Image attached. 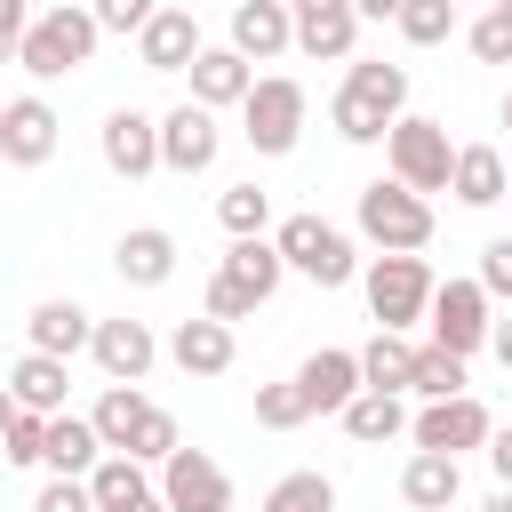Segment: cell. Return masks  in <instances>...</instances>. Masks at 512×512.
I'll return each mask as SVG.
<instances>
[{
	"instance_id": "cell-36",
	"label": "cell",
	"mask_w": 512,
	"mask_h": 512,
	"mask_svg": "<svg viewBox=\"0 0 512 512\" xmlns=\"http://www.w3.org/2000/svg\"><path fill=\"white\" fill-rule=\"evenodd\" d=\"M304 416H312V400H304L296 376H288V384H256V424H264V432H296Z\"/></svg>"
},
{
	"instance_id": "cell-19",
	"label": "cell",
	"mask_w": 512,
	"mask_h": 512,
	"mask_svg": "<svg viewBox=\"0 0 512 512\" xmlns=\"http://www.w3.org/2000/svg\"><path fill=\"white\" fill-rule=\"evenodd\" d=\"M232 48H240L248 64H272V56H288V48H296L288 0H240V8H232Z\"/></svg>"
},
{
	"instance_id": "cell-43",
	"label": "cell",
	"mask_w": 512,
	"mask_h": 512,
	"mask_svg": "<svg viewBox=\"0 0 512 512\" xmlns=\"http://www.w3.org/2000/svg\"><path fill=\"white\" fill-rule=\"evenodd\" d=\"M152 8H160V0H88V16H96L104 32H144Z\"/></svg>"
},
{
	"instance_id": "cell-23",
	"label": "cell",
	"mask_w": 512,
	"mask_h": 512,
	"mask_svg": "<svg viewBox=\"0 0 512 512\" xmlns=\"http://www.w3.org/2000/svg\"><path fill=\"white\" fill-rule=\"evenodd\" d=\"M296 384H304L312 416H336V408L360 392V352H344V344H320V352L296 368Z\"/></svg>"
},
{
	"instance_id": "cell-55",
	"label": "cell",
	"mask_w": 512,
	"mask_h": 512,
	"mask_svg": "<svg viewBox=\"0 0 512 512\" xmlns=\"http://www.w3.org/2000/svg\"><path fill=\"white\" fill-rule=\"evenodd\" d=\"M456 8H472V0H456Z\"/></svg>"
},
{
	"instance_id": "cell-14",
	"label": "cell",
	"mask_w": 512,
	"mask_h": 512,
	"mask_svg": "<svg viewBox=\"0 0 512 512\" xmlns=\"http://www.w3.org/2000/svg\"><path fill=\"white\" fill-rule=\"evenodd\" d=\"M200 48H208V40H200V16H192V8H176V0H160V8L144 16V32H136L144 72H184Z\"/></svg>"
},
{
	"instance_id": "cell-16",
	"label": "cell",
	"mask_w": 512,
	"mask_h": 512,
	"mask_svg": "<svg viewBox=\"0 0 512 512\" xmlns=\"http://www.w3.org/2000/svg\"><path fill=\"white\" fill-rule=\"evenodd\" d=\"M184 72H192V104H208V112H240V96L256 88V64H248L232 40H224V48H200Z\"/></svg>"
},
{
	"instance_id": "cell-27",
	"label": "cell",
	"mask_w": 512,
	"mask_h": 512,
	"mask_svg": "<svg viewBox=\"0 0 512 512\" xmlns=\"http://www.w3.org/2000/svg\"><path fill=\"white\" fill-rule=\"evenodd\" d=\"M336 424H344L360 448H384V440L408 432V408H400V392H368V384H360V392L336 408Z\"/></svg>"
},
{
	"instance_id": "cell-7",
	"label": "cell",
	"mask_w": 512,
	"mask_h": 512,
	"mask_svg": "<svg viewBox=\"0 0 512 512\" xmlns=\"http://www.w3.org/2000/svg\"><path fill=\"white\" fill-rule=\"evenodd\" d=\"M424 320H432V344H440V352L472 360V352L488 344V320H496V304H488V288H480V280H432V304H424Z\"/></svg>"
},
{
	"instance_id": "cell-24",
	"label": "cell",
	"mask_w": 512,
	"mask_h": 512,
	"mask_svg": "<svg viewBox=\"0 0 512 512\" xmlns=\"http://www.w3.org/2000/svg\"><path fill=\"white\" fill-rule=\"evenodd\" d=\"M400 496H408L416 512H448V504L464 496V464L440 456V448H416V456L400 464Z\"/></svg>"
},
{
	"instance_id": "cell-1",
	"label": "cell",
	"mask_w": 512,
	"mask_h": 512,
	"mask_svg": "<svg viewBox=\"0 0 512 512\" xmlns=\"http://www.w3.org/2000/svg\"><path fill=\"white\" fill-rule=\"evenodd\" d=\"M96 40H104V24L88 16V0H56V8H32L24 40H16V64L32 80H64L96 56Z\"/></svg>"
},
{
	"instance_id": "cell-26",
	"label": "cell",
	"mask_w": 512,
	"mask_h": 512,
	"mask_svg": "<svg viewBox=\"0 0 512 512\" xmlns=\"http://www.w3.org/2000/svg\"><path fill=\"white\" fill-rule=\"evenodd\" d=\"M8 392H16V408L56 416V408H64V392H72V360H56V352H24V360L8 368Z\"/></svg>"
},
{
	"instance_id": "cell-40",
	"label": "cell",
	"mask_w": 512,
	"mask_h": 512,
	"mask_svg": "<svg viewBox=\"0 0 512 512\" xmlns=\"http://www.w3.org/2000/svg\"><path fill=\"white\" fill-rule=\"evenodd\" d=\"M480 288H488V304H512V232H496L488 248H480V272H472Z\"/></svg>"
},
{
	"instance_id": "cell-34",
	"label": "cell",
	"mask_w": 512,
	"mask_h": 512,
	"mask_svg": "<svg viewBox=\"0 0 512 512\" xmlns=\"http://www.w3.org/2000/svg\"><path fill=\"white\" fill-rule=\"evenodd\" d=\"M216 224H224L232 240H248V232H264V224H272V192H264V184H232V192L216 200Z\"/></svg>"
},
{
	"instance_id": "cell-12",
	"label": "cell",
	"mask_w": 512,
	"mask_h": 512,
	"mask_svg": "<svg viewBox=\"0 0 512 512\" xmlns=\"http://www.w3.org/2000/svg\"><path fill=\"white\" fill-rule=\"evenodd\" d=\"M288 24H296V48L312 64H344L360 48V16L352 0H288Z\"/></svg>"
},
{
	"instance_id": "cell-48",
	"label": "cell",
	"mask_w": 512,
	"mask_h": 512,
	"mask_svg": "<svg viewBox=\"0 0 512 512\" xmlns=\"http://www.w3.org/2000/svg\"><path fill=\"white\" fill-rule=\"evenodd\" d=\"M488 352H496V360L512 368V320H488Z\"/></svg>"
},
{
	"instance_id": "cell-11",
	"label": "cell",
	"mask_w": 512,
	"mask_h": 512,
	"mask_svg": "<svg viewBox=\"0 0 512 512\" xmlns=\"http://www.w3.org/2000/svg\"><path fill=\"white\" fill-rule=\"evenodd\" d=\"M56 136H64V120H56L48 96H8L0 104V160L8 168H40L56 152Z\"/></svg>"
},
{
	"instance_id": "cell-28",
	"label": "cell",
	"mask_w": 512,
	"mask_h": 512,
	"mask_svg": "<svg viewBox=\"0 0 512 512\" xmlns=\"http://www.w3.org/2000/svg\"><path fill=\"white\" fill-rule=\"evenodd\" d=\"M96 456H104L96 424H88V416H72V408H56V416H48V440H40V464H48V472L88 480V464H96Z\"/></svg>"
},
{
	"instance_id": "cell-17",
	"label": "cell",
	"mask_w": 512,
	"mask_h": 512,
	"mask_svg": "<svg viewBox=\"0 0 512 512\" xmlns=\"http://www.w3.org/2000/svg\"><path fill=\"white\" fill-rule=\"evenodd\" d=\"M112 272H120L128 288H168V280H176V232H160V224H128L120 248H112Z\"/></svg>"
},
{
	"instance_id": "cell-30",
	"label": "cell",
	"mask_w": 512,
	"mask_h": 512,
	"mask_svg": "<svg viewBox=\"0 0 512 512\" xmlns=\"http://www.w3.org/2000/svg\"><path fill=\"white\" fill-rule=\"evenodd\" d=\"M408 368H416V344H408L400 328H376V336L360 344V384H368V392H408Z\"/></svg>"
},
{
	"instance_id": "cell-32",
	"label": "cell",
	"mask_w": 512,
	"mask_h": 512,
	"mask_svg": "<svg viewBox=\"0 0 512 512\" xmlns=\"http://www.w3.org/2000/svg\"><path fill=\"white\" fill-rule=\"evenodd\" d=\"M256 512H336V480L328 472H280Z\"/></svg>"
},
{
	"instance_id": "cell-50",
	"label": "cell",
	"mask_w": 512,
	"mask_h": 512,
	"mask_svg": "<svg viewBox=\"0 0 512 512\" xmlns=\"http://www.w3.org/2000/svg\"><path fill=\"white\" fill-rule=\"evenodd\" d=\"M120 512H168V504H160V488H152V496H136V504H120Z\"/></svg>"
},
{
	"instance_id": "cell-3",
	"label": "cell",
	"mask_w": 512,
	"mask_h": 512,
	"mask_svg": "<svg viewBox=\"0 0 512 512\" xmlns=\"http://www.w3.org/2000/svg\"><path fill=\"white\" fill-rule=\"evenodd\" d=\"M352 224H360V240H368V248H408V256H424V248H432V200H424V192H408L400 176L360 184Z\"/></svg>"
},
{
	"instance_id": "cell-10",
	"label": "cell",
	"mask_w": 512,
	"mask_h": 512,
	"mask_svg": "<svg viewBox=\"0 0 512 512\" xmlns=\"http://www.w3.org/2000/svg\"><path fill=\"white\" fill-rule=\"evenodd\" d=\"M96 152H104V168H112V176L144 184V176L160 168V120H152V112H136V104H120V112H104V128H96Z\"/></svg>"
},
{
	"instance_id": "cell-21",
	"label": "cell",
	"mask_w": 512,
	"mask_h": 512,
	"mask_svg": "<svg viewBox=\"0 0 512 512\" xmlns=\"http://www.w3.org/2000/svg\"><path fill=\"white\" fill-rule=\"evenodd\" d=\"M448 192H456L464 208H496V200L512 192L504 152H496V144H456V160H448Z\"/></svg>"
},
{
	"instance_id": "cell-44",
	"label": "cell",
	"mask_w": 512,
	"mask_h": 512,
	"mask_svg": "<svg viewBox=\"0 0 512 512\" xmlns=\"http://www.w3.org/2000/svg\"><path fill=\"white\" fill-rule=\"evenodd\" d=\"M248 312H256V304H248V296L216 272V280H208V320H248Z\"/></svg>"
},
{
	"instance_id": "cell-20",
	"label": "cell",
	"mask_w": 512,
	"mask_h": 512,
	"mask_svg": "<svg viewBox=\"0 0 512 512\" xmlns=\"http://www.w3.org/2000/svg\"><path fill=\"white\" fill-rule=\"evenodd\" d=\"M344 96H352V104H368L376 120H400V112H408V64L344 56Z\"/></svg>"
},
{
	"instance_id": "cell-4",
	"label": "cell",
	"mask_w": 512,
	"mask_h": 512,
	"mask_svg": "<svg viewBox=\"0 0 512 512\" xmlns=\"http://www.w3.org/2000/svg\"><path fill=\"white\" fill-rule=\"evenodd\" d=\"M304 112H312L304 80H288V72H256V88L240 96V136H248L264 160H288L296 136H304Z\"/></svg>"
},
{
	"instance_id": "cell-42",
	"label": "cell",
	"mask_w": 512,
	"mask_h": 512,
	"mask_svg": "<svg viewBox=\"0 0 512 512\" xmlns=\"http://www.w3.org/2000/svg\"><path fill=\"white\" fill-rule=\"evenodd\" d=\"M32 512H96V496H88V480H72V472H56L40 496H32Z\"/></svg>"
},
{
	"instance_id": "cell-57",
	"label": "cell",
	"mask_w": 512,
	"mask_h": 512,
	"mask_svg": "<svg viewBox=\"0 0 512 512\" xmlns=\"http://www.w3.org/2000/svg\"><path fill=\"white\" fill-rule=\"evenodd\" d=\"M504 200H512V192H504Z\"/></svg>"
},
{
	"instance_id": "cell-13",
	"label": "cell",
	"mask_w": 512,
	"mask_h": 512,
	"mask_svg": "<svg viewBox=\"0 0 512 512\" xmlns=\"http://www.w3.org/2000/svg\"><path fill=\"white\" fill-rule=\"evenodd\" d=\"M488 408L472 400V392H448V400H424V416L408 424L416 432V448H440V456H464V448H480L488 440Z\"/></svg>"
},
{
	"instance_id": "cell-9",
	"label": "cell",
	"mask_w": 512,
	"mask_h": 512,
	"mask_svg": "<svg viewBox=\"0 0 512 512\" xmlns=\"http://www.w3.org/2000/svg\"><path fill=\"white\" fill-rule=\"evenodd\" d=\"M216 152H224V128H216L208 104L160 112V168H168V176H200V168H216Z\"/></svg>"
},
{
	"instance_id": "cell-31",
	"label": "cell",
	"mask_w": 512,
	"mask_h": 512,
	"mask_svg": "<svg viewBox=\"0 0 512 512\" xmlns=\"http://www.w3.org/2000/svg\"><path fill=\"white\" fill-rule=\"evenodd\" d=\"M144 416H152V400H144L136 384H104V400L88 408V424H96V440H104V448H128V440L144 432Z\"/></svg>"
},
{
	"instance_id": "cell-53",
	"label": "cell",
	"mask_w": 512,
	"mask_h": 512,
	"mask_svg": "<svg viewBox=\"0 0 512 512\" xmlns=\"http://www.w3.org/2000/svg\"><path fill=\"white\" fill-rule=\"evenodd\" d=\"M32 8H56V0H32Z\"/></svg>"
},
{
	"instance_id": "cell-29",
	"label": "cell",
	"mask_w": 512,
	"mask_h": 512,
	"mask_svg": "<svg viewBox=\"0 0 512 512\" xmlns=\"http://www.w3.org/2000/svg\"><path fill=\"white\" fill-rule=\"evenodd\" d=\"M88 496H96V512H120V504L152 496V464H136L128 448H104V456L88 464Z\"/></svg>"
},
{
	"instance_id": "cell-15",
	"label": "cell",
	"mask_w": 512,
	"mask_h": 512,
	"mask_svg": "<svg viewBox=\"0 0 512 512\" xmlns=\"http://www.w3.org/2000/svg\"><path fill=\"white\" fill-rule=\"evenodd\" d=\"M88 360H96L112 384H144V376H152V360H160V336H152L144 320H96Z\"/></svg>"
},
{
	"instance_id": "cell-47",
	"label": "cell",
	"mask_w": 512,
	"mask_h": 512,
	"mask_svg": "<svg viewBox=\"0 0 512 512\" xmlns=\"http://www.w3.org/2000/svg\"><path fill=\"white\" fill-rule=\"evenodd\" d=\"M352 16H360V24H392V16H400V0H352Z\"/></svg>"
},
{
	"instance_id": "cell-25",
	"label": "cell",
	"mask_w": 512,
	"mask_h": 512,
	"mask_svg": "<svg viewBox=\"0 0 512 512\" xmlns=\"http://www.w3.org/2000/svg\"><path fill=\"white\" fill-rule=\"evenodd\" d=\"M32 352H56V360H72V352H88V336H96V320L72 304V296H48V304H32Z\"/></svg>"
},
{
	"instance_id": "cell-46",
	"label": "cell",
	"mask_w": 512,
	"mask_h": 512,
	"mask_svg": "<svg viewBox=\"0 0 512 512\" xmlns=\"http://www.w3.org/2000/svg\"><path fill=\"white\" fill-rule=\"evenodd\" d=\"M480 448H488V472L512 488V424H488V440H480Z\"/></svg>"
},
{
	"instance_id": "cell-45",
	"label": "cell",
	"mask_w": 512,
	"mask_h": 512,
	"mask_svg": "<svg viewBox=\"0 0 512 512\" xmlns=\"http://www.w3.org/2000/svg\"><path fill=\"white\" fill-rule=\"evenodd\" d=\"M24 24H32V0H0V64L16 56V40H24Z\"/></svg>"
},
{
	"instance_id": "cell-5",
	"label": "cell",
	"mask_w": 512,
	"mask_h": 512,
	"mask_svg": "<svg viewBox=\"0 0 512 512\" xmlns=\"http://www.w3.org/2000/svg\"><path fill=\"white\" fill-rule=\"evenodd\" d=\"M360 288H368L376 328H400V336H408V328L424 320V304H432V264L408 256V248H384V256L360 264Z\"/></svg>"
},
{
	"instance_id": "cell-41",
	"label": "cell",
	"mask_w": 512,
	"mask_h": 512,
	"mask_svg": "<svg viewBox=\"0 0 512 512\" xmlns=\"http://www.w3.org/2000/svg\"><path fill=\"white\" fill-rule=\"evenodd\" d=\"M176 440H184V432H176V416H168V408L152 400V416H144V432L128 440V456H136V464H160V456H168Z\"/></svg>"
},
{
	"instance_id": "cell-56",
	"label": "cell",
	"mask_w": 512,
	"mask_h": 512,
	"mask_svg": "<svg viewBox=\"0 0 512 512\" xmlns=\"http://www.w3.org/2000/svg\"><path fill=\"white\" fill-rule=\"evenodd\" d=\"M176 8H192V0H176Z\"/></svg>"
},
{
	"instance_id": "cell-2",
	"label": "cell",
	"mask_w": 512,
	"mask_h": 512,
	"mask_svg": "<svg viewBox=\"0 0 512 512\" xmlns=\"http://www.w3.org/2000/svg\"><path fill=\"white\" fill-rule=\"evenodd\" d=\"M272 248H280V264L304 272L312 288H344V280H360V248H352V232L328 224V216H312V208L280 216V224H272Z\"/></svg>"
},
{
	"instance_id": "cell-39",
	"label": "cell",
	"mask_w": 512,
	"mask_h": 512,
	"mask_svg": "<svg viewBox=\"0 0 512 512\" xmlns=\"http://www.w3.org/2000/svg\"><path fill=\"white\" fill-rule=\"evenodd\" d=\"M472 56L480 64H512V16L504 8H480L472 16Z\"/></svg>"
},
{
	"instance_id": "cell-51",
	"label": "cell",
	"mask_w": 512,
	"mask_h": 512,
	"mask_svg": "<svg viewBox=\"0 0 512 512\" xmlns=\"http://www.w3.org/2000/svg\"><path fill=\"white\" fill-rule=\"evenodd\" d=\"M480 512H512V488H496V496H488V504H480Z\"/></svg>"
},
{
	"instance_id": "cell-54",
	"label": "cell",
	"mask_w": 512,
	"mask_h": 512,
	"mask_svg": "<svg viewBox=\"0 0 512 512\" xmlns=\"http://www.w3.org/2000/svg\"><path fill=\"white\" fill-rule=\"evenodd\" d=\"M496 8H504V16H512V0H496Z\"/></svg>"
},
{
	"instance_id": "cell-52",
	"label": "cell",
	"mask_w": 512,
	"mask_h": 512,
	"mask_svg": "<svg viewBox=\"0 0 512 512\" xmlns=\"http://www.w3.org/2000/svg\"><path fill=\"white\" fill-rule=\"evenodd\" d=\"M504 128H512V96H504Z\"/></svg>"
},
{
	"instance_id": "cell-33",
	"label": "cell",
	"mask_w": 512,
	"mask_h": 512,
	"mask_svg": "<svg viewBox=\"0 0 512 512\" xmlns=\"http://www.w3.org/2000/svg\"><path fill=\"white\" fill-rule=\"evenodd\" d=\"M456 16H464L456 0H400V16H392V24H400V40H408V48H440V40L456 32Z\"/></svg>"
},
{
	"instance_id": "cell-38",
	"label": "cell",
	"mask_w": 512,
	"mask_h": 512,
	"mask_svg": "<svg viewBox=\"0 0 512 512\" xmlns=\"http://www.w3.org/2000/svg\"><path fill=\"white\" fill-rule=\"evenodd\" d=\"M40 440H48V416L40 408H16V424L0 432V456L8 464H40Z\"/></svg>"
},
{
	"instance_id": "cell-18",
	"label": "cell",
	"mask_w": 512,
	"mask_h": 512,
	"mask_svg": "<svg viewBox=\"0 0 512 512\" xmlns=\"http://www.w3.org/2000/svg\"><path fill=\"white\" fill-rule=\"evenodd\" d=\"M168 360L184 368V376H224L232 360H240V344H232V320H176V336H168Z\"/></svg>"
},
{
	"instance_id": "cell-49",
	"label": "cell",
	"mask_w": 512,
	"mask_h": 512,
	"mask_svg": "<svg viewBox=\"0 0 512 512\" xmlns=\"http://www.w3.org/2000/svg\"><path fill=\"white\" fill-rule=\"evenodd\" d=\"M8 424H16V392L0 384V432H8Z\"/></svg>"
},
{
	"instance_id": "cell-37",
	"label": "cell",
	"mask_w": 512,
	"mask_h": 512,
	"mask_svg": "<svg viewBox=\"0 0 512 512\" xmlns=\"http://www.w3.org/2000/svg\"><path fill=\"white\" fill-rule=\"evenodd\" d=\"M328 120H336V136H344V144H384V128H392V120H376L368 104H352L344 88L328 96Z\"/></svg>"
},
{
	"instance_id": "cell-35",
	"label": "cell",
	"mask_w": 512,
	"mask_h": 512,
	"mask_svg": "<svg viewBox=\"0 0 512 512\" xmlns=\"http://www.w3.org/2000/svg\"><path fill=\"white\" fill-rule=\"evenodd\" d=\"M408 392H424V400H448V392H464V360H456V352H440V344H416Z\"/></svg>"
},
{
	"instance_id": "cell-8",
	"label": "cell",
	"mask_w": 512,
	"mask_h": 512,
	"mask_svg": "<svg viewBox=\"0 0 512 512\" xmlns=\"http://www.w3.org/2000/svg\"><path fill=\"white\" fill-rule=\"evenodd\" d=\"M152 488H160L168 512H232V472L208 448H184V440L160 456V480Z\"/></svg>"
},
{
	"instance_id": "cell-22",
	"label": "cell",
	"mask_w": 512,
	"mask_h": 512,
	"mask_svg": "<svg viewBox=\"0 0 512 512\" xmlns=\"http://www.w3.org/2000/svg\"><path fill=\"white\" fill-rule=\"evenodd\" d=\"M248 304H272V288L288 280V264H280V248H272V232H248V240H232L224 248V264H216Z\"/></svg>"
},
{
	"instance_id": "cell-6",
	"label": "cell",
	"mask_w": 512,
	"mask_h": 512,
	"mask_svg": "<svg viewBox=\"0 0 512 512\" xmlns=\"http://www.w3.org/2000/svg\"><path fill=\"white\" fill-rule=\"evenodd\" d=\"M384 160H392V176H400L408 192H448V160H456V144H448L440 120L400 112V120L384 128Z\"/></svg>"
}]
</instances>
